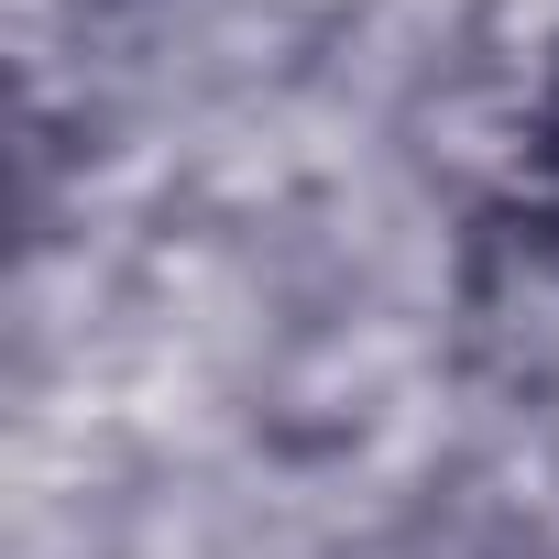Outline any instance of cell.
<instances>
[{"label":"cell","instance_id":"obj_1","mask_svg":"<svg viewBox=\"0 0 559 559\" xmlns=\"http://www.w3.org/2000/svg\"><path fill=\"white\" fill-rule=\"evenodd\" d=\"M548 219H559V132H548Z\"/></svg>","mask_w":559,"mask_h":559}]
</instances>
